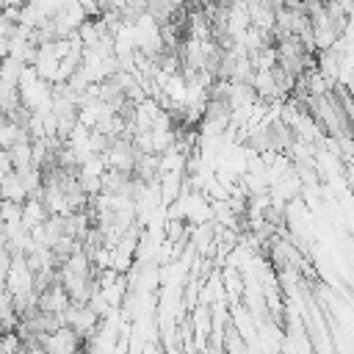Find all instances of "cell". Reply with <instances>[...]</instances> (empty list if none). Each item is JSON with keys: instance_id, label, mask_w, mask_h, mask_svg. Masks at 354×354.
<instances>
[{"instance_id": "5b68a950", "label": "cell", "mask_w": 354, "mask_h": 354, "mask_svg": "<svg viewBox=\"0 0 354 354\" xmlns=\"http://www.w3.org/2000/svg\"><path fill=\"white\" fill-rule=\"evenodd\" d=\"M0 191H3V199H14V202H25V196H28L25 185H22V180L14 169L0 177Z\"/></svg>"}, {"instance_id": "277c9868", "label": "cell", "mask_w": 354, "mask_h": 354, "mask_svg": "<svg viewBox=\"0 0 354 354\" xmlns=\"http://www.w3.org/2000/svg\"><path fill=\"white\" fill-rule=\"evenodd\" d=\"M47 216H50V213H47V207H44V202H41L39 196H28V199L22 202V218H19V221H22L28 230H30L33 224H41Z\"/></svg>"}, {"instance_id": "7a4b0ae2", "label": "cell", "mask_w": 354, "mask_h": 354, "mask_svg": "<svg viewBox=\"0 0 354 354\" xmlns=\"http://www.w3.org/2000/svg\"><path fill=\"white\" fill-rule=\"evenodd\" d=\"M246 11H249V25L260 28V30H271L274 28V6L271 0H246Z\"/></svg>"}, {"instance_id": "3957f363", "label": "cell", "mask_w": 354, "mask_h": 354, "mask_svg": "<svg viewBox=\"0 0 354 354\" xmlns=\"http://www.w3.org/2000/svg\"><path fill=\"white\" fill-rule=\"evenodd\" d=\"M6 155H8L14 171H22V169L33 166V160H30V138H19L17 144H11L6 149Z\"/></svg>"}, {"instance_id": "52a82bcc", "label": "cell", "mask_w": 354, "mask_h": 354, "mask_svg": "<svg viewBox=\"0 0 354 354\" xmlns=\"http://www.w3.org/2000/svg\"><path fill=\"white\" fill-rule=\"evenodd\" d=\"M0 216L6 224L11 221H19L22 218V202H14V199H0Z\"/></svg>"}, {"instance_id": "8992f818", "label": "cell", "mask_w": 354, "mask_h": 354, "mask_svg": "<svg viewBox=\"0 0 354 354\" xmlns=\"http://www.w3.org/2000/svg\"><path fill=\"white\" fill-rule=\"evenodd\" d=\"M174 6L169 3V0H147V17L155 22V25H163V22H171V17H174Z\"/></svg>"}, {"instance_id": "6da1fadb", "label": "cell", "mask_w": 354, "mask_h": 354, "mask_svg": "<svg viewBox=\"0 0 354 354\" xmlns=\"http://www.w3.org/2000/svg\"><path fill=\"white\" fill-rule=\"evenodd\" d=\"M80 346H83V337L66 324L44 335V351H53V354H72Z\"/></svg>"}]
</instances>
